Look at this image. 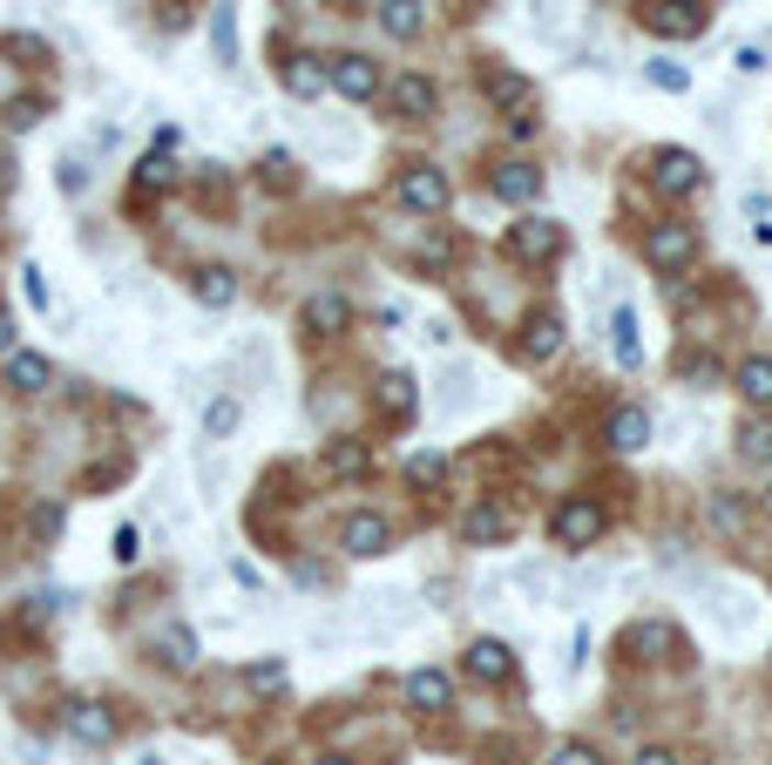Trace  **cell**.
<instances>
[{
  "mask_svg": "<svg viewBox=\"0 0 772 765\" xmlns=\"http://www.w3.org/2000/svg\"><path fill=\"white\" fill-rule=\"evenodd\" d=\"M603 529H609V515H603V502H590V495H569L556 515H549V536H556V549H590V542H603Z\"/></svg>",
  "mask_w": 772,
  "mask_h": 765,
  "instance_id": "6da1fadb",
  "label": "cell"
},
{
  "mask_svg": "<svg viewBox=\"0 0 772 765\" xmlns=\"http://www.w3.org/2000/svg\"><path fill=\"white\" fill-rule=\"evenodd\" d=\"M502 245H508V258H515V265H556V258H562V245H569V230H562L556 217H515Z\"/></svg>",
  "mask_w": 772,
  "mask_h": 765,
  "instance_id": "7a4b0ae2",
  "label": "cell"
},
{
  "mask_svg": "<svg viewBox=\"0 0 772 765\" xmlns=\"http://www.w3.org/2000/svg\"><path fill=\"white\" fill-rule=\"evenodd\" d=\"M637 21L650 34H678V42H691V34H705L712 8L705 0H637Z\"/></svg>",
  "mask_w": 772,
  "mask_h": 765,
  "instance_id": "3957f363",
  "label": "cell"
},
{
  "mask_svg": "<svg viewBox=\"0 0 772 765\" xmlns=\"http://www.w3.org/2000/svg\"><path fill=\"white\" fill-rule=\"evenodd\" d=\"M624 651H630L637 664H671V657H684V637H678V623H664V617H644V623L624 630Z\"/></svg>",
  "mask_w": 772,
  "mask_h": 765,
  "instance_id": "277c9868",
  "label": "cell"
},
{
  "mask_svg": "<svg viewBox=\"0 0 772 765\" xmlns=\"http://www.w3.org/2000/svg\"><path fill=\"white\" fill-rule=\"evenodd\" d=\"M447 196H455V190H447V170H434V164H406V170H400V204H406V211L440 217Z\"/></svg>",
  "mask_w": 772,
  "mask_h": 765,
  "instance_id": "5b68a950",
  "label": "cell"
},
{
  "mask_svg": "<svg viewBox=\"0 0 772 765\" xmlns=\"http://www.w3.org/2000/svg\"><path fill=\"white\" fill-rule=\"evenodd\" d=\"M644 258L658 265L664 278H678L691 258H698V237H691L684 224H650V237H644Z\"/></svg>",
  "mask_w": 772,
  "mask_h": 765,
  "instance_id": "8992f818",
  "label": "cell"
},
{
  "mask_svg": "<svg viewBox=\"0 0 772 765\" xmlns=\"http://www.w3.org/2000/svg\"><path fill=\"white\" fill-rule=\"evenodd\" d=\"M650 183L664 196H691V190H705V164L691 149H658L650 156Z\"/></svg>",
  "mask_w": 772,
  "mask_h": 765,
  "instance_id": "52a82bcc",
  "label": "cell"
},
{
  "mask_svg": "<svg viewBox=\"0 0 772 765\" xmlns=\"http://www.w3.org/2000/svg\"><path fill=\"white\" fill-rule=\"evenodd\" d=\"M461 542H474V549H488V542H515V508H502V502H474V508H461Z\"/></svg>",
  "mask_w": 772,
  "mask_h": 765,
  "instance_id": "ba28073f",
  "label": "cell"
},
{
  "mask_svg": "<svg viewBox=\"0 0 772 765\" xmlns=\"http://www.w3.org/2000/svg\"><path fill=\"white\" fill-rule=\"evenodd\" d=\"M339 542H346L353 555H387V549H393V521L373 515V508H353V515L339 521Z\"/></svg>",
  "mask_w": 772,
  "mask_h": 765,
  "instance_id": "9c48e42d",
  "label": "cell"
},
{
  "mask_svg": "<svg viewBox=\"0 0 772 765\" xmlns=\"http://www.w3.org/2000/svg\"><path fill=\"white\" fill-rule=\"evenodd\" d=\"M461 671L481 677V684H508L515 677V651H508L502 637H474L468 651H461Z\"/></svg>",
  "mask_w": 772,
  "mask_h": 765,
  "instance_id": "30bf717a",
  "label": "cell"
},
{
  "mask_svg": "<svg viewBox=\"0 0 772 765\" xmlns=\"http://www.w3.org/2000/svg\"><path fill=\"white\" fill-rule=\"evenodd\" d=\"M325 82H333L346 102H373L380 95V68L366 55H339V61H325Z\"/></svg>",
  "mask_w": 772,
  "mask_h": 765,
  "instance_id": "8fae6325",
  "label": "cell"
},
{
  "mask_svg": "<svg viewBox=\"0 0 772 765\" xmlns=\"http://www.w3.org/2000/svg\"><path fill=\"white\" fill-rule=\"evenodd\" d=\"M299 326H305L312 339H339V333L353 326V299H346V292H318V299H305Z\"/></svg>",
  "mask_w": 772,
  "mask_h": 765,
  "instance_id": "7c38bea8",
  "label": "cell"
},
{
  "mask_svg": "<svg viewBox=\"0 0 772 765\" xmlns=\"http://www.w3.org/2000/svg\"><path fill=\"white\" fill-rule=\"evenodd\" d=\"M115 732H122V724H115V711L109 705H68V739L75 745H89V752H102V745H115Z\"/></svg>",
  "mask_w": 772,
  "mask_h": 765,
  "instance_id": "4fadbf2b",
  "label": "cell"
},
{
  "mask_svg": "<svg viewBox=\"0 0 772 765\" xmlns=\"http://www.w3.org/2000/svg\"><path fill=\"white\" fill-rule=\"evenodd\" d=\"M515 352L528 359V367L556 359V352H562V318H556V312H528V318H522V339H515Z\"/></svg>",
  "mask_w": 772,
  "mask_h": 765,
  "instance_id": "5bb4252c",
  "label": "cell"
},
{
  "mask_svg": "<svg viewBox=\"0 0 772 765\" xmlns=\"http://www.w3.org/2000/svg\"><path fill=\"white\" fill-rule=\"evenodd\" d=\"M393 109L406 115V123H434V109H440V89L427 82V75H400V82H393Z\"/></svg>",
  "mask_w": 772,
  "mask_h": 765,
  "instance_id": "9a60e30c",
  "label": "cell"
},
{
  "mask_svg": "<svg viewBox=\"0 0 772 765\" xmlns=\"http://www.w3.org/2000/svg\"><path fill=\"white\" fill-rule=\"evenodd\" d=\"M488 190H495L502 204H536V196H542V170L536 164H502L495 177H488Z\"/></svg>",
  "mask_w": 772,
  "mask_h": 765,
  "instance_id": "2e32d148",
  "label": "cell"
},
{
  "mask_svg": "<svg viewBox=\"0 0 772 765\" xmlns=\"http://www.w3.org/2000/svg\"><path fill=\"white\" fill-rule=\"evenodd\" d=\"M190 299L211 305V312H224V305L237 299V271H231V265H197V271H190Z\"/></svg>",
  "mask_w": 772,
  "mask_h": 765,
  "instance_id": "e0dca14e",
  "label": "cell"
},
{
  "mask_svg": "<svg viewBox=\"0 0 772 765\" xmlns=\"http://www.w3.org/2000/svg\"><path fill=\"white\" fill-rule=\"evenodd\" d=\"M603 440H609L617 454H637L644 440H650V414H644V407H617V414H609V427H603Z\"/></svg>",
  "mask_w": 772,
  "mask_h": 765,
  "instance_id": "ac0fdd59",
  "label": "cell"
},
{
  "mask_svg": "<svg viewBox=\"0 0 772 765\" xmlns=\"http://www.w3.org/2000/svg\"><path fill=\"white\" fill-rule=\"evenodd\" d=\"M406 705H414V711H447V705H455L447 671H414V677H406Z\"/></svg>",
  "mask_w": 772,
  "mask_h": 765,
  "instance_id": "d6986e66",
  "label": "cell"
},
{
  "mask_svg": "<svg viewBox=\"0 0 772 765\" xmlns=\"http://www.w3.org/2000/svg\"><path fill=\"white\" fill-rule=\"evenodd\" d=\"M284 89H292L299 102H318L325 89H333V82H325V61H318V55H299V61H284Z\"/></svg>",
  "mask_w": 772,
  "mask_h": 765,
  "instance_id": "ffe728a7",
  "label": "cell"
},
{
  "mask_svg": "<svg viewBox=\"0 0 772 765\" xmlns=\"http://www.w3.org/2000/svg\"><path fill=\"white\" fill-rule=\"evenodd\" d=\"M8 386H14V393H48V386H55V367H48L41 352H14V359H8Z\"/></svg>",
  "mask_w": 772,
  "mask_h": 765,
  "instance_id": "44dd1931",
  "label": "cell"
},
{
  "mask_svg": "<svg viewBox=\"0 0 772 765\" xmlns=\"http://www.w3.org/2000/svg\"><path fill=\"white\" fill-rule=\"evenodd\" d=\"M366 468H373L366 440H333V448H325V474H333V481H359Z\"/></svg>",
  "mask_w": 772,
  "mask_h": 765,
  "instance_id": "7402d4cb",
  "label": "cell"
},
{
  "mask_svg": "<svg viewBox=\"0 0 772 765\" xmlns=\"http://www.w3.org/2000/svg\"><path fill=\"white\" fill-rule=\"evenodd\" d=\"M380 407H387L393 420H414V407H421L414 373H380Z\"/></svg>",
  "mask_w": 772,
  "mask_h": 765,
  "instance_id": "603a6c76",
  "label": "cell"
},
{
  "mask_svg": "<svg viewBox=\"0 0 772 765\" xmlns=\"http://www.w3.org/2000/svg\"><path fill=\"white\" fill-rule=\"evenodd\" d=\"M421 0H380V27L393 34V42H414V34H421Z\"/></svg>",
  "mask_w": 772,
  "mask_h": 765,
  "instance_id": "cb8c5ba5",
  "label": "cell"
},
{
  "mask_svg": "<svg viewBox=\"0 0 772 765\" xmlns=\"http://www.w3.org/2000/svg\"><path fill=\"white\" fill-rule=\"evenodd\" d=\"M156 657L170 664V671H190V664H197V637H190L183 623H170V630L156 637Z\"/></svg>",
  "mask_w": 772,
  "mask_h": 765,
  "instance_id": "d4e9b609",
  "label": "cell"
},
{
  "mask_svg": "<svg viewBox=\"0 0 772 765\" xmlns=\"http://www.w3.org/2000/svg\"><path fill=\"white\" fill-rule=\"evenodd\" d=\"M739 393L752 400V407H772V359H746V367H739Z\"/></svg>",
  "mask_w": 772,
  "mask_h": 765,
  "instance_id": "484cf974",
  "label": "cell"
},
{
  "mask_svg": "<svg viewBox=\"0 0 772 765\" xmlns=\"http://www.w3.org/2000/svg\"><path fill=\"white\" fill-rule=\"evenodd\" d=\"M609 352H617L624 367H637V318H630V305L609 312Z\"/></svg>",
  "mask_w": 772,
  "mask_h": 765,
  "instance_id": "4316f807",
  "label": "cell"
},
{
  "mask_svg": "<svg viewBox=\"0 0 772 765\" xmlns=\"http://www.w3.org/2000/svg\"><path fill=\"white\" fill-rule=\"evenodd\" d=\"M739 454L746 461H772V420H746L739 427Z\"/></svg>",
  "mask_w": 772,
  "mask_h": 765,
  "instance_id": "83f0119b",
  "label": "cell"
},
{
  "mask_svg": "<svg viewBox=\"0 0 772 765\" xmlns=\"http://www.w3.org/2000/svg\"><path fill=\"white\" fill-rule=\"evenodd\" d=\"M406 481H414V488H440V481H447V461H440V454H406Z\"/></svg>",
  "mask_w": 772,
  "mask_h": 765,
  "instance_id": "f1b7e54d",
  "label": "cell"
},
{
  "mask_svg": "<svg viewBox=\"0 0 772 765\" xmlns=\"http://www.w3.org/2000/svg\"><path fill=\"white\" fill-rule=\"evenodd\" d=\"M488 95H495L502 109H515V102L528 95V82H522V75H502V68H488Z\"/></svg>",
  "mask_w": 772,
  "mask_h": 765,
  "instance_id": "f546056e",
  "label": "cell"
},
{
  "mask_svg": "<svg viewBox=\"0 0 772 765\" xmlns=\"http://www.w3.org/2000/svg\"><path fill=\"white\" fill-rule=\"evenodd\" d=\"M136 183H143V190H170V183H177V164H163V156H143V164H136Z\"/></svg>",
  "mask_w": 772,
  "mask_h": 765,
  "instance_id": "4dcf8cb0",
  "label": "cell"
},
{
  "mask_svg": "<svg viewBox=\"0 0 772 765\" xmlns=\"http://www.w3.org/2000/svg\"><path fill=\"white\" fill-rule=\"evenodd\" d=\"M237 414H244V407H237V400L224 393V400H217V407H211V414H203V434H211V440H224V434L237 427Z\"/></svg>",
  "mask_w": 772,
  "mask_h": 765,
  "instance_id": "1f68e13d",
  "label": "cell"
},
{
  "mask_svg": "<svg viewBox=\"0 0 772 765\" xmlns=\"http://www.w3.org/2000/svg\"><path fill=\"white\" fill-rule=\"evenodd\" d=\"M211 27H217V61L231 68V61H237V34H231V0H217V14H211Z\"/></svg>",
  "mask_w": 772,
  "mask_h": 765,
  "instance_id": "d6a6232c",
  "label": "cell"
},
{
  "mask_svg": "<svg viewBox=\"0 0 772 765\" xmlns=\"http://www.w3.org/2000/svg\"><path fill=\"white\" fill-rule=\"evenodd\" d=\"M251 691H258V698L284 691V664H278V657H258V664H251Z\"/></svg>",
  "mask_w": 772,
  "mask_h": 765,
  "instance_id": "836d02e7",
  "label": "cell"
},
{
  "mask_svg": "<svg viewBox=\"0 0 772 765\" xmlns=\"http://www.w3.org/2000/svg\"><path fill=\"white\" fill-rule=\"evenodd\" d=\"M650 82H658V89H671V95H684V89H691V75H684L678 61H650Z\"/></svg>",
  "mask_w": 772,
  "mask_h": 765,
  "instance_id": "e575fe53",
  "label": "cell"
},
{
  "mask_svg": "<svg viewBox=\"0 0 772 765\" xmlns=\"http://www.w3.org/2000/svg\"><path fill=\"white\" fill-rule=\"evenodd\" d=\"M712 521H718V529H731V536H739V529H746V502H739V495H731V502H712Z\"/></svg>",
  "mask_w": 772,
  "mask_h": 765,
  "instance_id": "d590c367",
  "label": "cell"
},
{
  "mask_svg": "<svg viewBox=\"0 0 772 765\" xmlns=\"http://www.w3.org/2000/svg\"><path fill=\"white\" fill-rule=\"evenodd\" d=\"M549 765H603V752H596V745H556Z\"/></svg>",
  "mask_w": 772,
  "mask_h": 765,
  "instance_id": "8d00e7d4",
  "label": "cell"
},
{
  "mask_svg": "<svg viewBox=\"0 0 772 765\" xmlns=\"http://www.w3.org/2000/svg\"><path fill=\"white\" fill-rule=\"evenodd\" d=\"M265 183L271 190H292V156H265Z\"/></svg>",
  "mask_w": 772,
  "mask_h": 765,
  "instance_id": "74e56055",
  "label": "cell"
},
{
  "mask_svg": "<svg viewBox=\"0 0 772 765\" xmlns=\"http://www.w3.org/2000/svg\"><path fill=\"white\" fill-rule=\"evenodd\" d=\"M34 536H41V542H55V536H61V508H55V502H48V508H34Z\"/></svg>",
  "mask_w": 772,
  "mask_h": 765,
  "instance_id": "f35d334b",
  "label": "cell"
},
{
  "mask_svg": "<svg viewBox=\"0 0 772 765\" xmlns=\"http://www.w3.org/2000/svg\"><path fill=\"white\" fill-rule=\"evenodd\" d=\"M41 123V102H8V130H34Z\"/></svg>",
  "mask_w": 772,
  "mask_h": 765,
  "instance_id": "ab89813d",
  "label": "cell"
},
{
  "mask_svg": "<svg viewBox=\"0 0 772 765\" xmlns=\"http://www.w3.org/2000/svg\"><path fill=\"white\" fill-rule=\"evenodd\" d=\"M143 555V536L136 529H115V562H136Z\"/></svg>",
  "mask_w": 772,
  "mask_h": 765,
  "instance_id": "60d3db41",
  "label": "cell"
},
{
  "mask_svg": "<svg viewBox=\"0 0 772 765\" xmlns=\"http://www.w3.org/2000/svg\"><path fill=\"white\" fill-rule=\"evenodd\" d=\"M61 190H68V196H75V190H89V170H81V164H75V156H68V164H61Z\"/></svg>",
  "mask_w": 772,
  "mask_h": 765,
  "instance_id": "b9f144b4",
  "label": "cell"
},
{
  "mask_svg": "<svg viewBox=\"0 0 772 765\" xmlns=\"http://www.w3.org/2000/svg\"><path fill=\"white\" fill-rule=\"evenodd\" d=\"M21 285H27V305H48V285H41V271H34V265L21 271Z\"/></svg>",
  "mask_w": 772,
  "mask_h": 765,
  "instance_id": "7bdbcfd3",
  "label": "cell"
},
{
  "mask_svg": "<svg viewBox=\"0 0 772 765\" xmlns=\"http://www.w3.org/2000/svg\"><path fill=\"white\" fill-rule=\"evenodd\" d=\"M637 765H678V758H671L664 745H650V752H637Z\"/></svg>",
  "mask_w": 772,
  "mask_h": 765,
  "instance_id": "ee69618b",
  "label": "cell"
},
{
  "mask_svg": "<svg viewBox=\"0 0 772 765\" xmlns=\"http://www.w3.org/2000/svg\"><path fill=\"white\" fill-rule=\"evenodd\" d=\"M8 346H14V318H8V312H0V352H8Z\"/></svg>",
  "mask_w": 772,
  "mask_h": 765,
  "instance_id": "f6af8a7d",
  "label": "cell"
},
{
  "mask_svg": "<svg viewBox=\"0 0 772 765\" xmlns=\"http://www.w3.org/2000/svg\"><path fill=\"white\" fill-rule=\"evenodd\" d=\"M318 765H353V758H318Z\"/></svg>",
  "mask_w": 772,
  "mask_h": 765,
  "instance_id": "bcb514c9",
  "label": "cell"
},
{
  "mask_svg": "<svg viewBox=\"0 0 772 765\" xmlns=\"http://www.w3.org/2000/svg\"><path fill=\"white\" fill-rule=\"evenodd\" d=\"M346 8H353V0H346Z\"/></svg>",
  "mask_w": 772,
  "mask_h": 765,
  "instance_id": "7dc6e473",
  "label": "cell"
}]
</instances>
